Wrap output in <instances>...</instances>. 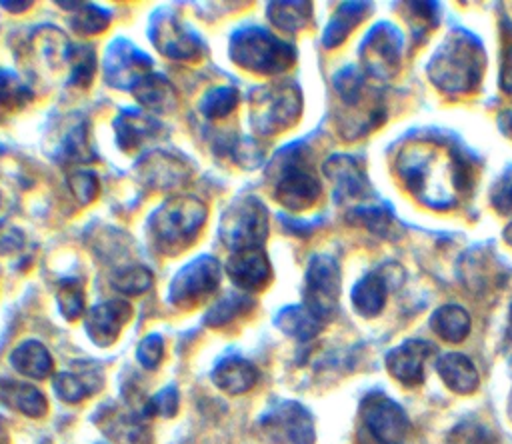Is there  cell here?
Wrapping results in <instances>:
<instances>
[{"label":"cell","instance_id":"1","mask_svg":"<svg viewBox=\"0 0 512 444\" xmlns=\"http://www.w3.org/2000/svg\"><path fill=\"white\" fill-rule=\"evenodd\" d=\"M396 172L418 202L436 210L454 208L472 186V168L462 150L434 136L410 140L398 152Z\"/></svg>","mask_w":512,"mask_h":444},{"label":"cell","instance_id":"2","mask_svg":"<svg viewBox=\"0 0 512 444\" xmlns=\"http://www.w3.org/2000/svg\"><path fill=\"white\" fill-rule=\"evenodd\" d=\"M426 70L430 82L446 96H466L482 80V44L470 32L454 28L434 50Z\"/></svg>","mask_w":512,"mask_h":444},{"label":"cell","instance_id":"3","mask_svg":"<svg viewBox=\"0 0 512 444\" xmlns=\"http://www.w3.org/2000/svg\"><path fill=\"white\" fill-rule=\"evenodd\" d=\"M208 216V208L194 196H174L164 200L148 218V240L156 252L176 256L198 238Z\"/></svg>","mask_w":512,"mask_h":444},{"label":"cell","instance_id":"4","mask_svg":"<svg viewBox=\"0 0 512 444\" xmlns=\"http://www.w3.org/2000/svg\"><path fill=\"white\" fill-rule=\"evenodd\" d=\"M230 60L252 74H282L296 62V48L262 26H242L230 36Z\"/></svg>","mask_w":512,"mask_h":444},{"label":"cell","instance_id":"5","mask_svg":"<svg viewBox=\"0 0 512 444\" xmlns=\"http://www.w3.org/2000/svg\"><path fill=\"white\" fill-rule=\"evenodd\" d=\"M274 178V198L292 212H302L312 208L322 186L308 162V150L304 142H294L276 154L272 162Z\"/></svg>","mask_w":512,"mask_h":444},{"label":"cell","instance_id":"6","mask_svg":"<svg viewBox=\"0 0 512 444\" xmlns=\"http://www.w3.org/2000/svg\"><path fill=\"white\" fill-rule=\"evenodd\" d=\"M302 112V94L296 84L258 86L250 92V126L258 136L288 130Z\"/></svg>","mask_w":512,"mask_h":444},{"label":"cell","instance_id":"7","mask_svg":"<svg viewBox=\"0 0 512 444\" xmlns=\"http://www.w3.org/2000/svg\"><path fill=\"white\" fill-rule=\"evenodd\" d=\"M268 236V210L256 196H240L220 218V240L232 252L262 248Z\"/></svg>","mask_w":512,"mask_h":444},{"label":"cell","instance_id":"8","mask_svg":"<svg viewBox=\"0 0 512 444\" xmlns=\"http://www.w3.org/2000/svg\"><path fill=\"white\" fill-rule=\"evenodd\" d=\"M220 286V264L214 256H198L182 266L170 282L168 300L180 310L204 304Z\"/></svg>","mask_w":512,"mask_h":444},{"label":"cell","instance_id":"9","mask_svg":"<svg viewBox=\"0 0 512 444\" xmlns=\"http://www.w3.org/2000/svg\"><path fill=\"white\" fill-rule=\"evenodd\" d=\"M340 296V266L328 254L310 258L304 276V302L302 306L312 312L322 324L330 322L338 312Z\"/></svg>","mask_w":512,"mask_h":444},{"label":"cell","instance_id":"10","mask_svg":"<svg viewBox=\"0 0 512 444\" xmlns=\"http://www.w3.org/2000/svg\"><path fill=\"white\" fill-rule=\"evenodd\" d=\"M362 430L374 444H402L410 430L404 408L380 390H372L360 402Z\"/></svg>","mask_w":512,"mask_h":444},{"label":"cell","instance_id":"11","mask_svg":"<svg viewBox=\"0 0 512 444\" xmlns=\"http://www.w3.org/2000/svg\"><path fill=\"white\" fill-rule=\"evenodd\" d=\"M260 430L272 444H314V418L294 400H280L260 416Z\"/></svg>","mask_w":512,"mask_h":444},{"label":"cell","instance_id":"12","mask_svg":"<svg viewBox=\"0 0 512 444\" xmlns=\"http://www.w3.org/2000/svg\"><path fill=\"white\" fill-rule=\"evenodd\" d=\"M402 34L392 22H378L360 46L364 72L374 78L388 80L400 70Z\"/></svg>","mask_w":512,"mask_h":444},{"label":"cell","instance_id":"13","mask_svg":"<svg viewBox=\"0 0 512 444\" xmlns=\"http://www.w3.org/2000/svg\"><path fill=\"white\" fill-rule=\"evenodd\" d=\"M150 38L160 54L172 60H198L204 54L202 38L170 12H156L150 22Z\"/></svg>","mask_w":512,"mask_h":444},{"label":"cell","instance_id":"14","mask_svg":"<svg viewBox=\"0 0 512 444\" xmlns=\"http://www.w3.org/2000/svg\"><path fill=\"white\" fill-rule=\"evenodd\" d=\"M104 80L116 90L134 88L152 72V60L126 38H116L104 56Z\"/></svg>","mask_w":512,"mask_h":444},{"label":"cell","instance_id":"15","mask_svg":"<svg viewBox=\"0 0 512 444\" xmlns=\"http://www.w3.org/2000/svg\"><path fill=\"white\" fill-rule=\"evenodd\" d=\"M94 422L114 444H152V434L142 408L128 410L108 404L100 408Z\"/></svg>","mask_w":512,"mask_h":444},{"label":"cell","instance_id":"16","mask_svg":"<svg viewBox=\"0 0 512 444\" xmlns=\"http://www.w3.org/2000/svg\"><path fill=\"white\" fill-rule=\"evenodd\" d=\"M190 172L192 170L186 158L174 152H164V150L148 152L136 166V174L140 182L152 190L178 188L184 182H188Z\"/></svg>","mask_w":512,"mask_h":444},{"label":"cell","instance_id":"17","mask_svg":"<svg viewBox=\"0 0 512 444\" xmlns=\"http://www.w3.org/2000/svg\"><path fill=\"white\" fill-rule=\"evenodd\" d=\"M130 318H132V306L126 300L112 298L92 306L86 312L84 328L88 338L96 346L104 348V346H112L118 340L122 328Z\"/></svg>","mask_w":512,"mask_h":444},{"label":"cell","instance_id":"18","mask_svg":"<svg viewBox=\"0 0 512 444\" xmlns=\"http://www.w3.org/2000/svg\"><path fill=\"white\" fill-rule=\"evenodd\" d=\"M434 354V346L426 340L410 338L394 346L386 358V370L404 386H418L424 382V364Z\"/></svg>","mask_w":512,"mask_h":444},{"label":"cell","instance_id":"19","mask_svg":"<svg viewBox=\"0 0 512 444\" xmlns=\"http://www.w3.org/2000/svg\"><path fill=\"white\" fill-rule=\"evenodd\" d=\"M226 272L230 280L246 294L264 290L272 280V266L262 248L232 252L226 262Z\"/></svg>","mask_w":512,"mask_h":444},{"label":"cell","instance_id":"20","mask_svg":"<svg viewBox=\"0 0 512 444\" xmlns=\"http://www.w3.org/2000/svg\"><path fill=\"white\" fill-rule=\"evenodd\" d=\"M324 174L334 186L338 202L356 200L368 192V176L362 162L350 154H334L324 162Z\"/></svg>","mask_w":512,"mask_h":444},{"label":"cell","instance_id":"21","mask_svg":"<svg viewBox=\"0 0 512 444\" xmlns=\"http://www.w3.org/2000/svg\"><path fill=\"white\" fill-rule=\"evenodd\" d=\"M52 386L60 400L68 404H78L104 386V376L96 364L76 362L72 370L58 372Z\"/></svg>","mask_w":512,"mask_h":444},{"label":"cell","instance_id":"22","mask_svg":"<svg viewBox=\"0 0 512 444\" xmlns=\"http://www.w3.org/2000/svg\"><path fill=\"white\" fill-rule=\"evenodd\" d=\"M436 372L442 382L456 394H472L478 390L480 374L474 362L462 352H446L436 360Z\"/></svg>","mask_w":512,"mask_h":444},{"label":"cell","instance_id":"23","mask_svg":"<svg viewBox=\"0 0 512 444\" xmlns=\"http://www.w3.org/2000/svg\"><path fill=\"white\" fill-rule=\"evenodd\" d=\"M258 368L242 356H226L212 370V382L226 394H244L258 382Z\"/></svg>","mask_w":512,"mask_h":444},{"label":"cell","instance_id":"24","mask_svg":"<svg viewBox=\"0 0 512 444\" xmlns=\"http://www.w3.org/2000/svg\"><path fill=\"white\" fill-rule=\"evenodd\" d=\"M114 130H116L118 146L124 152H134L144 142L156 138L162 126L154 118L138 110H122V114L114 120Z\"/></svg>","mask_w":512,"mask_h":444},{"label":"cell","instance_id":"25","mask_svg":"<svg viewBox=\"0 0 512 444\" xmlns=\"http://www.w3.org/2000/svg\"><path fill=\"white\" fill-rule=\"evenodd\" d=\"M132 94L136 102H140L146 110L158 112V114H168L178 108V92L172 86V82L158 74L150 72L146 74L134 88Z\"/></svg>","mask_w":512,"mask_h":444},{"label":"cell","instance_id":"26","mask_svg":"<svg viewBox=\"0 0 512 444\" xmlns=\"http://www.w3.org/2000/svg\"><path fill=\"white\" fill-rule=\"evenodd\" d=\"M0 402L30 418H42L48 412L46 396L38 388L10 378H0Z\"/></svg>","mask_w":512,"mask_h":444},{"label":"cell","instance_id":"27","mask_svg":"<svg viewBox=\"0 0 512 444\" xmlns=\"http://www.w3.org/2000/svg\"><path fill=\"white\" fill-rule=\"evenodd\" d=\"M10 364L16 372L34 380H42L54 370V360L48 348L38 340H26L18 344L10 354Z\"/></svg>","mask_w":512,"mask_h":444},{"label":"cell","instance_id":"28","mask_svg":"<svg viewBox=\"0 0 512 444\" xmlns=\"http://www.w3.org/2000/svg\"><path fill=\"white\" fill-rule=\"evenodd\" d=\"M350 302L360 316H378L386 304V278L380 272H368L354 284Z\"/></svg>","mask_w":512,"mask_h":444},{"label":"cell","instance_id":"29","mask_svg":"<svg viewBox=\"0 0 512 444\" xmlns=\"http://www.w3.org/2000/svg\"><path fill=\"white\" fill-rule=\"evenodd\" d=\"M54 158L60 162H90L94 160V150L90 146V134L88 124L84 120H78L74 124H68L64 130H60L58 144L54 148Z\"/></svg>","mask_w":512,"mask_h":444},{"label":"cell","instance_id":"30","mask_svg":"<svg viewBox=\"0 0 512 444\" xmlns=\"http://www.w3.org/2000/svg\"><path fill=\"white\" fill-rule=\"evenodd\" d=\"M470 314L458 304H444L436 308L430 316V328L436 336L446 342L458 344L470 334Z\"/></svg>","mask_w":512,"mask_h":444},{"label":"cell","instance_id":"31","mask_svg":"<svg viewBox=\"0 0 512 444\" xmlns=\"http://www.w3.org/2000/svg\"><path fill=\"white\" fill-rule=\"evenodd\" d=\"M370 12V4L366 2H346L342 4L332 20L328 22L326 30H324V36H322V44L326 48H336L340 46L348 34L364 20V16Z\"/></svg>","mask_w":512,"mask_h":444},{"label":"cell","instance_id":"32","mask_svg":"<svg viewBox=\"0 0 512 444\" xmlns=\"http://www.w3.org/2000/svg\"><path fill=\"white\" fill-rule=\"evenodd\" d=\"M276 324H278V328H280L284 334H288V336H292V338H296V340H300V342L312 340L314 336H318V332H320L322 326H324V324H322L312 312H308L302 304H294V306L282 308V310L278 312V316H276Z\"/></svg>","mask_w":512,"mask_h":444},{"label":"cell","instance_id":"33","mask_svg":"<svg viewBox=\"0 0 512 444\" xmlns=\"http://www.w3.org/2000/svg\"><path fill=\"white\" fill-rule=\"evenodd\" d=\"M268 20L284 32H300L312 22V4L310 2H270Z\"/></svg>","mask_w":512,"mask_h":444},{"label":"cell","instance_id":"34","mask_svg":"<svg viewBox=\"0 0 512 444\" xmlns=\"http://www.w3.org/2000/svg\"><path fill=\"white\" fill-rule=\"evenodd\" d=\"M256 308V300L248 294H226L220 298L204 316V322L212 328H224L244 318L248 312Z\"/></svg>","mask_w":512,"mask_h":444},{"label":"cell","instance_id":"35","mask_svg":"<svg viewBox=\"0 0 512 444\" xmlns=\"http://www.w3.org/2000/svg\"><path fill=\"white\" fill-rule=\"evenodd\" d=\"M34 98L32 90L8 70H0V120L14 110L26 106Z\"/></svg>","mask_w":512,"mask_h":444},{"label":"cell","instance_id":"36","mask_svg":"<svg viewBox=\"0 0 512 444\" xmlns=\"http://www.w3.org/2000/svg\"><path fill=\"white\" fill-rule=\"evenodd\" d=\"M240 94L234 86H216L210 88L202 98H200V112L202 116L210 120H220L226 118L236 106H238Z\"/></svg>","mask_w":512,"mask_h":444},{"label":"cell","instance_id":"37","mask_svg":"<svg viewBox=\"0 0 512 444\" xmlns=\"http://www.w3.org/2000/svg\"><path fill=\"white\" fill-rule=\"evenodd\" d=\"M392 210L384 204H362V206H354L348 212V220L356 226H362L374 234H388L390 226H392Z\"/></svg>","mask_w":512,"mask_h":444},{"label":"cell","instance_id":"38","mask_svg":"<svg viewBox=\"0 0 512 444\" xmlns=\"http://www.w3.org/2000/svg\"><path fill=\"white\" fill-rule=\"evenodd\" d=\"M68 62H70V78H68V84L70 86H76V88H88L92 78H94V72H96V54H94V48L92 46H86V44H78V46H72L70 48V56H68Z\"/></svg>","mask_w":512,"mask_h":444},{"label":"cell","instance_id":"39","mask_svg":"<svg viewBox=\"0 0 512 444\" xmlns=\"http://www.w3.org/2000/svg\"><path fill=\"white\" fill-rule=\"evenodd\" d=\"M84 296H86L84 282L78 278H66L58 284L56 300H58V308L66 320H76L84 314V310H86Z\"/></svg>","mask_w":512,"mask_h":444},{"label":"cell","instance_id":"40","mask_svg":"<svg viewBox=\"0 0 512 444\" xmlns=\"http://www.w3.org/2000/svg\"><path fill=\"white\" fill-rule=\"evenodd\" d=\"M154 274L150 268H146L144 264H132L126 268H120L114 278H112V286L116 292L126 294V296H136L146 292L152 286Z\"/></svg>","mask_w":512,"mask_h":444},{"label":"cell","instance_id":"41","mask_svg":"<svg viewBox=\"0 0 512 444\" xmlns=\"http://www.w3.org/2000/svg\"><path fill=\"white\" fill-rule=\"evenodd\" d=\"M216 150L226 152L242 168H254L262 162V150L252 138H224L216 144Z\"/></svg>","mask_w":512,"mask_h":444},{"label":"cell","instance_id":"42","mask_svg":"<svg viewBox=\"0 0 512 444\" xmlns=\"http://www.w3.org/2000/svg\"><path fill=\"white\" fill-rule=\"evenodd\" d=\"M108 24H110V12L94 4H80V8H76L70 20V26L82 36L100 34L108 28Z\"/></svg>","mask_w":512,"mask_h":444},{"label":"cell","instance_id":"43","mask_svg":"<svg viewBox=\"0 0 512 444\" xmlns=\"http://www.w3.org/2000/svg\"><path fill=\"white\" fill-rule=\"evenodd\" d=\"M178 400H180L178 390L174 386H166L142 404V414L146 418H152V416L172 418L178 412Z\"/></svg>","mask_w":512,"mask_h":444},{"label":"cell","instance_id":"44","mask_svg":"<svg viewBox=\"0 0 512 444\" xmlns=\"http://www.w3.org/2000/svg\"><path fill=\"white\" fill-rule=\"evenodd\" d=\"M490 204L502 216L512 214V166H508L494 180V184L490 188Z\"/></svg>","mask_w":512,"mask_h":444},{"label":"cell","instance_id":"45","mask_svg":"<svg viewBox=\"0 0 512 444\" xmlns=\"http://www.w3.org/2000/svg\"><path fill=\"white\" fill-rule=\"evenodd\" d=\"M68 184H70V190H72L74 198L80 204H90L100 192V182H98L96 174L90 172V170H76L70 176Z\"/></svg>","mask_w":512,"mask_h":444},{"label":"cell","instance_id":"46","mask_svg":"<svg viewBox=\"0 0 512 444\" xmlns=\"http://www.w3.org/2000/svg\"><path fill=\"white\" fill-rule=\"evenodd\" d=\"M136 356H138V362L148 368V370H154L158 368V364L162 362L164 358V340L160 334H148L140 340L138 348H136Z\"/></svg>","mask_w":512,"mask_h":444},{"label":"cell","instance_id":"47","mask_svg":"<svg viewBox=\"0 0 512 444\" xmlns=\"http://www.w3.org/2000/svg\"><path fill=\"white\" fill-rule=\"evenodd\" d=\"M500 88L512 94V24L502 26V60H500Z\"/></svg>","mask_w":512,"mask_h":444},{"label":"cell","instance_id":"48","mask_svg":"<svg viewBox=\"0 0 512 444\" xmlns=\"http://www.w3.org/2000/svg\"><path fill=\"white\" fill-rule=\"evenodd\" d=\"M448 444H494V438H492V434L486 428H482L478 424H474V426L460 424L450 434V442Z\"/></svg>","mask_w":512,"mask_h":444},{"label":"cell","instance_id":"49","mask_svg":"<svg viewBox=\"0 0 512 444\" xmlns=\"http://www.w3.org/2000/svg\"><path fill=\"white\" fill-rule=\"evenodd\" d=\"M24 234L12 224L0 220V254L18 252L24 246Z\"/></svg>","mask_w":512,"mask_h":444},{"label":"cell","instance_id":"50","mask_svg":"<svg viewBox=\"0 0 512 444\" xmlns=\"http://www.w3.org/2000/svg\"><path fill=\"white\" fill-rule=\"evenodd\" d=\"M498 128L500 132L512 140V110H504L500 116H498Z\"/></svg>","mask_w":512,"mask_h":444},{"label":"cell","instance_id":"51","mask_svg":"<svg viewBox=\"0 0 512 444\" xmlns=\"http://www.w3.org/2000/svg\"><path fill=\"white\" fill-rule=\"evenodd\" d=\"M2 6H6V10H12V12H20V10H26L28 6H32V2H2Z\"/></svg>","mask_w":512,"mask_h":444},{"label":"cell","instance_id":"52","mask_svg":"<svg viewBox=\"0 0 512 444\" xmlns=\"http://www.w3.org/2000/svg\"><path fill=\"white\" fill-rule=\"evenodd\" d=\"M0 444H10V440H8V432H6V428H4V422L0 420Z\"/></svg>","mask_w":512,"mask_h":444},{"label":"cell","instance_id":"53","mask_svg":"<svg viewBox=\"0 0 512 444\" xmlns=\"http://www.w3.org/2000/svg\"><path fill=\"white\" fill-rule=\"evenodd\" d=\"M504 240L512 246V220H510V224L504 228Z\"/></svg>","mask_w":512,"mask_h":444},{"label":"cell","instance_id":"54","mask_svg":"<svg viewBox=\"0 0 512 444\" xmlns=\"http://www.w3.org/2000/svg\"><path fill=\"white\" fill-rule=\"evenodd\" d=\"M508 416L512 420V388H510V396H508Z\"/></svg>","mask_w":512,"mask_h":444},{"label":"cell","instance_id":"55","mask_svg":"<svg viewBox=\"0 0 512 444\" xmlns=\"http://www.w3.org/2000/svg\"><path fill=\"white\" fill-rule=\"evenodd\" d=\"M508 322H510V330H512V302H510V314H508Z\"/></svg>","mask_w":512,"mask_h":444}]
</instances>
